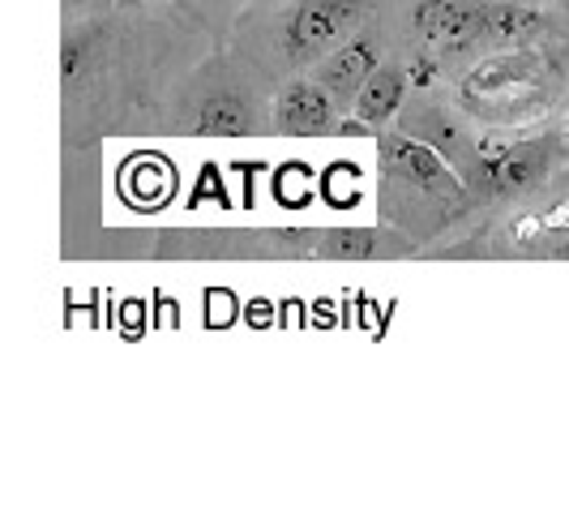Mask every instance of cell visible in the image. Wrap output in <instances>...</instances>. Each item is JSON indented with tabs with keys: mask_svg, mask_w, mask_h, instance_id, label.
<instances>
[{
	"mask_svg": "<svg viewBox=\"0 0 569 514\" xmlns=\"http://www.w3.org/2000/svg\"><path fill=\"white\" fill-rule=\"evenodd\" d=\"M365 18L360 0H296L283 27V52L291 65H317L351 39L356 22Z\"/></svg>",
	"mask_w": 569,
	"mask_h": 514,
	"instance_id": "obj_1",
	"label": "cell"
},
{
	"mask_svg": "<svg viewBox=\"0 0 569 514\" xmlns=\"http://www.w3.org/2000/svg\"><path fill=\"white\" fill-rule=\"evenodd\" d=\"M485 13L488 0H420L416 30L441 52H462L485 43Z\"/></svg>",
	"mask_w": 569,
	"mask_h": 514,
	"instance_id": "obj_2",
	"label": "cell"
},
{
	"mask_svg": "<svg viewBox=\"0 0 569 514\" xmlns=\"http://www.w3.org/2000/svg\"><path fill=\"white\" fill-rule=\"evenodd\" d=\"M377 65H381V43L372 34H356V39H342L335 52L317 60L313 82L335 99V108H351V99L360 95V86Z\"/></svg>",
	"mask_w": 569,
	"mask_h": 514,
	"instance_id": "obj_3",
	"label": "cell"
},
{
	"mask_svg": "<svg viewBox=\"0 0 569 514\" xmlns=\"http://www.w3.org/2000/svg\"><path fill=\"white\" fill-rule=\"evenodd\" d=\"M339 108L335 99L309 78H291L274 99V125L291 134V138H321V134H335L339 125Z\"/></svg>",
	"mask_w": 569,
	"mask_h": 514,
	"instance_id": "obj_4",
	"label": "cell"
},
{
	"mask_svg": "<svg viewBox=\"0 0 569 514\" xmlns=\"http://www.w3.org/2000/svg\"><path fill=\"white\" fill-rule=\"evenodd\" d=\"M402 95H407V73H402L399 65H377L369 78H365V86H360V95L351 99V108H356V120L360 125H386L390 116L399 112Z\"/></svg>",
	"mask_w": 569,
	"mask_h": 514,
	"instance_id": "obj_5",
	"label": "cell"
},
{
	"mask_svg": "<svg viewBox=\"0 0 569 514\" xmlns=\"http://www.w3.org/2000/svg\"><path fill=\"white\" fill-rule=\"evenodd\" d=\"M390 164H399V168L407 171V180H416V185H420V189H428V194L458 198L455 171L437 159V150H432V146H420V142H411V138H399V142H390Z\"/></svg>",
	"mask_w": 569,
	"mask_h": 514,
	"instance_id": "obj_6",
	"label": "cell"
},
{
	"mask_svg": "<svg viewBox=\"0 0 569 514\" xmlns=\"http://www.w3.org/2000/svg\"><path fill=\"white\" fill-rule=\"evenodd\" d=\"M253 116L244 108V99L236 95H219V99H206L198 116V129L210 138H236V134H249Z\"/></svg>",
	"mask_w": 569,
	"mask_h": 514,
	"instance_id": "obj_7",
	"label": "cell"
},
{
	"mask_svg": "<svg viewBox=\"0 0 569 514\" xmlns=\"http://www.w3.org/2000/svg\"><path fill=\"white\" fill-rule=\"evenodd\" d=\"M540 27V13L536 9H522V4H488L485 13V43H510L522 39Z\"/></svg>",
	"mask_w": 569,
	"mask_h": 514,
	"instance_id": "obj_8",
	"label": "cell"
},
{
	"mask_svg": "<svg viewBox=\"0 0 569 514\" xmlns=\"http://www.w3.org/2000/svg\"><path fill=\"white\" fill-rule=\"evenodd\" d=\"M120 185L129 189V198L138 201V206H154V201L168 198V171L159 168V164H150V159H138Z\"/></svg>",
	"mask_w": 569,
	"mask_h": 514,
	"instance_id": "obj_9",
	"label": "cell"
},
{
	"mask_svg": "<svg viewBox=\"0 0 569 514\" xmlns=\"http://www.w3.org/2000/svg\"><path fill=\"white\" fill-rule=\"evenodd\" d=\"M377 236L369 228H339V231H326L317 240V257H339V261H351V257H369Z\"/></svg>",
	"mask_w": 569,
	"mask_h": 514,
	"instance_id": "obj_10",
	"label": "cell"
},
{
	"mask_svg": "<svg viewBox=\"0 0 569 514\" xmlns=\"http://www.w3.org/2000/svg\"><path fill=\"white\" fill-rule=\"evenodd\" d=\"M552 4H557V9H561V13L569 18V0H552Z\"/></svg>",
	"mask_w": 569,
	"mask_h": 514,
	"instance_id": "obj_11",
	"label": "cell"
},
{
	"mask_svg": "<svg viewBox=\"0 0 569 514\" xmlns=\"http://www.w3.org/2000/svg\"><path fill=\"white\" fill-rule=\"evenodd\" d=\"M536 4H543V0H536Z\"/></svg>",
	"mask_w": 569,
	"mask_h": 514,
	"instance_id": "obj_12",
	"label": "cell"
},
{
	"mask_svg": "<svg viewBox=\"0 0 569 514\" xmlns=\"http://www.w3.org/2000/svg\"><path fill=\"white\" fill-rule=\"evenodd\" d=\"M69 4H73V0H69Z\"/></svg>",
	"mask_w": 569,
	"mask_h": 514,
	"instance_id": "obj_13",
	"label": "cell"
}]
</instances>
